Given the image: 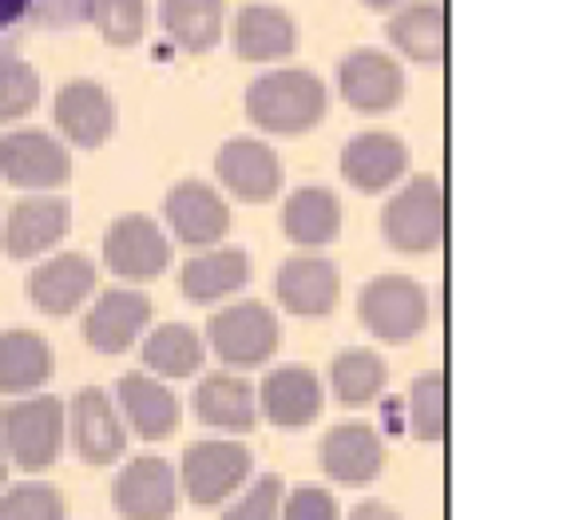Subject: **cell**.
<instances>
[{
	"label": "cell",
	"instance_id": "23",
	"mask_svg": "<svg viewBox=\"0 0 567 520\" xmlns=\"http://www.w3.org/2000/svg\"><path fill=\"white\" fill-rule=\"evenodd\" d=\"M190 409L203 426L227 429V434H250L258 421V394L238 374H207L190 394Z\"/></svg>",
	"mask_w": 567,
	"mask_h": 520
},
{
	"label": "cell",
	"instance_id": "5",
	"mask_svg": "<svg viewBox=\"0 0 567 520\" xmlns=\"http://www.w3.org/2000/svg\"><path fill=\"white\" fill-rule=\"evenodd\" d=\"M218 361L230 369H255L266 358H275L278 341H282V326H278L275 310L262 303H238L227 310L210 314L207 334H203Z\"/></svg>",
	"mask_w": 567,
	"mask_h": 520
},
{
	"label": "cell",
	"instance_id": "39",
	"mask_svg": "<svg viewBox=\"0 0 567 520\" xmlns=\"http://www.w3.org/2000/svg\"><path fill=\"white\" fill-rule=\"evenodd\" d=\"M29 12H32V0H0V52H9L12 37L29 20Z\"/></svg>",
	"mask_w": 567,
	"mask_h": 520
},
{
	"label": "cell",
	"instance_id": "42",
	"mask_svg": "<svg viewBox=\"0 0 567 520\" xmlns=\"http://www.w3.org/2000/svg\"><path fill=\"white\" fill-rule=\"evenodd\" d=\"M9 481V457H4V449H0V485Z\"/></svg>",
	"mask_w": 567,
	"mask_h": 520
},
{
	"label": "cell",
	"instance_id": "20",
	"mask_svg": "<svg viewBox=\"0 0 567 520\" xmlns=\"http://www.w3.org/2000/svg\"><path fill=\"white\" fill-rule=\"evenodd\" d=\"M115 409L143 441H163L179 429V398L152 374H123L115 381Z\"/></svg>",
	"mask_w": 567,
	"mask_h": 520
},
{
	"label": "cell",
	"instance_id": "4",
	"mask_svg": "<svg viewBox=\"0 0 567 520\" xmlns=\"http://www.w3.org/2000/svg\"><path fill=\"white\" fill-rule=\"evenodd\" d=\"M358 314L373 338L401 346L429 326V294L425 286L405 275H378L361 286Z\"/></svg>",
	"mask_w": 567,
	"mask_h": 520
},
{
	"label": "cell",
	"instance_id": "15",
	"mask_svg": "<svg viewBox=\"0 0 567 520\" xmlns=\"http://www.w3.org/2000/svg\"><path fill=\"white\" fill-rule=\"evenodd\" d=\"M72 441L87 465H115L127 449V426L100 386L80 389L72 398Z\"/></svg>",
	"mask_w": 567,
	"mask_h": 520
},
{
	"label": "cell",
	"instance_id": "17",
	"mask_svg": "<svg viewBox=\"0 0 567 520\" xmlns=\"http://www.w3.org/2000/svg\"><path fill=\"white\" fill-rule=\"evenodd\" d=\"M318 461H322L326 477L338 485H369L381 477L385 465V445L381 434L365 421H341L318 445Z\"/></svg>",
	"mask_w": 567,
	"mask_h": 520
},
{
	"label": "cell",
	"instance_id": "1",
	"mask_svg": "<svg viewBox=\"0 0 567 520\" xmlns=\"http://www.w3.org/2000/svg\"><path fill=\"white\" fill-rule=\"evenodd\" d=\"M330 92L306 68H275L246 88V115L270 135H302L326 120Z\"/></svg>",
	"mask_w": 567,
	"mask_h": 520
},
{
	"label": "cell",
	"instance_id": "24",
	"mask_svg": "<svg viewBox=\"0 0 567 520\" xmlns=\"http://www.w3.org/2000/svg\"><path fill=\"white\" fill-rule=\"evenodd\" d=\"M246 283H250V255L238 246H207L179 271V290L199 306L230 298Z\"/></svg>",
	"mask_w": 567,
	"mask_h": 520
},
{
	"label": "cell",
	"instance_id": "16",
	"mask_svg": "<svg viewBox=\"0 0 567 520\" xmlns=\"http://www.w3.org/2000/svg\"><path fill=\"white\" fill-rule=\"evenodd\" d=\"M341 180L353 191L378 195L389 191L393 183L409 171V147L401 135L389 132H361L341 147Z\"/></svg>",
	"mask_w": 567,
	"mask_h": 520
},
{
	"label": "cell",
	"instance_id": "2",
	"mask_svg": "<svg viewBox=\"0 0 567 520\" xmlns=\"http://www.w3.org/2000/svg\"><path fill=\"white\" fill-rule=\"evenodd\" d=\"M68 409L52 394L0 409V449L24 473H44L64 453Z\"/></svg>",
	"mask_w": 567,
	"mask_h": 520
},
{
	"label": "cell",
	"instance_id": "18",
	"mask_svg": "<svg viewBox=\"0 0 567 520\" xmlns=\"http://www.w3.org/2000/svg\"><path fill=\"white\" fill-rule=\"evenodd\" d=\"M258 394V409L278 429H306L322 414V381L306 366H278L266 374Z\"/></svg>",
	"mask_w": 567,
	"mask_h": 520
},
{
	"label": "cell",
	"instance_id": "28",
	"mask_svg": "<svg viewBox=\"0 0 567 520\" xmlns=\"http://www.w3.org/2000/svg\"><path fill=\"white\" fill-rule=\"evenodd\" d=\"M56 369L52 346L37 330L0 334V394H32Z\"/></svg>",
	"mask_w": 567,
	"mask_h": 520
},
{
	"label": "cell",
	"instance_id": "30",
	"mask_svg": "<svg viewBox=\"0 0 567 520\" xmlns=\"http://www.w3.org/2000/svg\"><path fill=\"white\" fill-rule=\"evenodd\" d=\"M223 0H163L159 24L183 52H210L223 40Z\"/></svg>",
	"mask_w": 567,
	"mask_h": 520
},
{
	"label": "cell",
	"instance_id": "8",
	"mask_svg": "<svg viewBox=\"0 0 567 520\" xmlns=\"http://www.w3.org/2000/svg\"><path fill=\"white\" fill-rule=\"evenodd\" d=\"M104 263L123 283H152L171 266V243L155 218L123 215L104 235Z\"/></svg>",
	"mask_w": 567,
	"mask_h": 520
},
{
	"label": "cell",
	"instance_id": "12",
	"mask_svg": "<svg viewBox=\"0 0 567 520\" xmlns=\"http://www.w3.org/2000/svg\"><path fill=\"white\" fill-rule=\"evenodd\" d=\"M72 207L60 195H29L9 211L4 227H0V251L9 258H40L44 251L68 235Z\"/></svg>",
	"mask_w": 567,
	"mask_h": 520
},
{
	"label": "cell",
	"instance_id": "14",
	"mask_svg": "<svg viewBox=\"0 0 567 520\" xmlns=\"http://www.w3.org/2000/svg\"><path fill=\"white\" fill-rule=\"evenodd\" d=\"M147 322H152V298L143 290L115 286L100 294L92 310L84 314V341L95 354H123L147 330Z\"/></svg>",
	"mask_w": 567,
	"mask_h": 520
},
{
	"label": "cell",
	"instance_id": "31",
	"mask_svg": "<svg viewBox=\"0 0 567 520\" xmlns=\"http://www.w3.org/2000/svg\"><path fill=\"white\" fill-rule=\"evenodd\" d=\"M389 369L381 361L378 350H365V346H353V350H341L330 366V389L333 398L346 409H365L381 398L385 389Z\"/></svg>",
	"mask_w": 567,
	"mask_h": 520
},
{
	"label": "cell",
	"instance_id": "26",
	"mask_svg": "<svg viewBox=\"0 0 567 520\" xmlns=\"http://www.w3.org/2000/svg\"><path fill=\"white\" fill-rule=\"evenodd\" d=\"M389 44L413 64H441L445 60V9L436 0H413L385 24Z\"/></svg>",
	"mask_w": 567,
	"mask_h": 520
},
{
	"label": "cell",
	"instance_id": "36",
	"mask_svg": "<svg viewBox=\"0 0 567 520\" xmlns=\"http://www.w3.org/2000/svg\"><path fill=\"white\" fill-rule=\"evenodd\" d=\"M282 497H286L282 477L266 473L243 492V501L223 512V520H282Z\"/></svg>",
	"mask_w": 567,
	"mask_h": 520
},
{
	"label": "cell",
	"instance_id": "27",
	"mask_svg": "<svg viewBox=\"0 0 567 520\" xmlns=\"http://www.w3.org/2000/svg\"><path fill=\"white\" fill-rule=\"evenodd\" d=\"M282 231L290 243L306 246H326L338 238L341 231V203L330 187H298L290 200L282 203Z\"/></svg>",
	"mask_w": 567,
	"mask_h": 520
},
{
	"label": "cell",
	"instance_id": "9",
	"mask_svg": "<svg viewBox=\"0 0 567 520\" xmlns=\"http://www.w3.org/2000/svg\"><path fill=\"white\" fill-rule=\"evenodd\" d=\"M338 92L353 112L378 115L401 104L405 72L398 60L378 52V48H358L338 64Z\"/></svg>",
	"mask_w": 567,
	"mask_h": 520
},
{
	"label": "cell",
	"instance_id": "21",
	"mask_svg": "<svg viewBox=\"0 0 567 520\" xmlns=\"http://www.w3.org/2000/svg\"><path fill=\"white\" fill-rule=\"evenodd\" d=\"M95 290V263L84 251H64V255L48 258L29 275V298L40 314H72L76 306L87 303Z\"/></svg>",
	"mask_w": 567,
	"mask_h": 520
},
{
	"label": "cell",
	"instance_id": "41",
	"mask_svg": "<svg viewBox=\"0 0 567 520\" xmlns=\"http://www.w3.org/2000/svg\"><path fill=\"white\" fill-rule=\"evenodd\" d=\"M369 9H393V4H405V0H361Z\"/></svg>",
	"mask_w": 567,
	"mask_h": 520
},
{
	"label": "cell",
	"instance_id": "19",
	"mask_svg": "<svg viewBox=\"0 0 567 520\" xmlns=\"http://www.w3.org/2000/svg\"><path fill=\"white\" fill-rule=\"evenodd\" d=\"M275 294L278 303L298 318H322L338 306L341 275L338 266L322 255H293L278 266Z\"/></svg>",
	"mask_w": 567,
	"mask_h": 520
},
{
	"label": "cell",
	"instance_id": "43",
	"mask_svg": "<svg viewBox=\"0 0 567 520\" xmlns=\"http://www.w3.org/2000/svg\"><path fill=\"white\" fill-rule=\"evenodd\" d=\"M0 57H9V52H0Z\"/></svg>",
	"mask_w": 567,
	"mask_h": 520
},
{
	"label": "cell",
	"instance_id": "33",
	"mask_svg": "<svg viewBox=\"0 0 567 520\" xmlns=\"http://www.w3.org/2000/svg\"><path fill=\"white\" fill-rule=\"evenodd\" d=\"M87 20L95 32L115 48H132L143 37V20H147V0H92Z\"/></svg>",
	"mask_w": 567,
	"mask_h": 520
},
{
	"label": "cell",
	"instance_id": "10",
	"mask_svg": "<svg viewBox=\"0 0 567 520\" xmlns=\"http://www.w3.org/2000/svg\"><path fill=\"white\" fill-rule=\"evenodd\" d=\"M112 504L123 520H167L179 504V481L163 457H135L112 485Z\"/></svg>",
	"mask_w": 567,
	"mask_h": 520
},
{
	"label": "cell",
	"instance_id": "37",
	"mask_svg": "<svg viewBox=\"0 0 567 520\" xmlns=\"http://www.w3.org/2000/svg\"><path fill=\"white\" fill-rule=\"evenodd\" d=\"M338 497L322 485H298L282 497V520H338Z\"/></svg>",
	"mask_w": 567,
	"mask_h": 520
},
{
	"label": "cell",
	"instance_id": "35",
	"mask_svg": "<svg viewBox=\"0 0 567 520\" xmlns=\"http://www.w3.org/2000/svg\"><path fill=\"white\" fill-rule=\"evenodd\" d=\"M0 520H64V497L48 481H20L0 497Z\"/></svg>",
	"mask_w": 567,
	"mask_h": 520
},
{
	"label": "cell",
	"instance_id": "3",
	"mask_svg": "<svg viewBox=\"0 0 567 520\" xmlns=\"http://www.w3.org/2000/svg\"><path fill=\"white\" fill-rule=\"evenodd\" d=\"M381 235L401 255H429L445 238V191L433 175H416L385 203Z\"/></svg>",
	"mask_w": 567,
	"mask_h": 520
},
{
	"label": "cell",
	"instance_id": "29",
	"mask_svg": "<svg viewBox=\"0 0 567 520\" xmlns=\"http://www.w3.org/2000/svg\"><path fill=\"white\" fill-rule=\"evenodd\" d=\"M207 361V341L187 322H163L143 341V366L159 378H190Z\"/></svg>",
	"mask_w": 567,
	"mask_h": 520
},
{
	"label": "cell",
	"instance_id": "13",
	"mask_svg": "<svg viewBox=\"0 0 567 520\" xmlns=\"http://www.w3.org/2000/svg\"><path fill=\"white\" fill-rule=\"evenodd\" d=\"M163 215H167L171 231L175 238L187 246H215L218 238L230 231V207L227 200L218 195L210 183L199 180H183L167 191V200H163Z\"/></svg>",
	"mask_w": 567,
	"mask_h": 520
},
{
	"label": "cell",
	"instance_id": "34",
	"mask_svg": "<svg viewBox=\"0 0 567 520\" xmlns=\"http://www.w3.org/2000/svg\"><path fill=\"white\" fill-rule=\"evenodd\" d=\"M40 104V77L29 60L0 57V123L29 115Z\"/></svg>",
	"mask_w": 567,
	"mask_h": 520
},
{
	"label": "cell",
	"instance_id": "32",
	"mask_svg": "<svg viewBox=\"0 0 567 520\" xmlns=\"http://www.w3.org/2000/svg\"><path fill=\"white\" fill-rule=\"evenodd\" d=\"M405 414H409V434L416 441L436 445L445 437V374L441 369H429V374L413 378L405 398Z\"/></svg>",
	"mask_w": 567,
	"mask_h": 520
},
{
	"label": "cell",
	"instance_id": "38",
	"mask_svg": "<svg viewBox=\"0 0 567 520\" xmlns=\"http://www.w3.org/2000/svg\"><path fill=\"white\" fill-rule=\"evenodd\" d=\"M87 12H92V0H32L29 20H37L40 29L64 32L84 24Z\"/></svg>",
	"mask_w": 567,
	"mask_h": 520
},
{
	"label": "cell",
	"instance_id": "22",
	"mask_svg": "<svg viewBox=\"0 0 567 520\" xmlns=\"http://www.w3.org/2000/svg\"><path fill=\"white\" fill-rule=\"evenodd\" d=\"M52 120L68 143L100 147L115 132V100L107 95V88L92 84V80H72L56 92Z\"/></svg>",
	"mask_w": 567,
	"mask_h": 520
},
{
	"label": "cell",
	"instance_id": "7",
	"mask_svg": "<svg viewBox=\"0 0 567 520\" xmlns=\"http://www.w3.org/2000/svg\"><path fill=\"white\" fill-rule=\"evenodd\" d=\"M68 175H72V160L56 135L40 132V128H17V132L0 135V180H9L12 187L44 195V191L68 183Z\"/></svg>",
	"mask_w": 567,
	"mask_h": 520
},
{
	"label": "cell",
	"instance_id": "40",
	"mask_svg": "<svg viewBox=\"0 0 567 520\" xmlns=\"http://www.w3.org/2000/svg\"><path fill=\"white\" fill-rule=\"evenodd\" d=\"M346 520H401V517L389 509V504H381V501H361Z\"/></svg>",
	"mask_w": 567,
	"mask_h": 520
},
{
	"label": "cell",
	"instance_id": "25",
	"mask_svg": "<svg viewBox=\"0 0 567 520\" xmlns=\"http://www.w3.org/2000/svg\"><path fill=\"white\" fill-rule=\"evenodd\" d=\"M235 48L243 60H282L298 48V24L290 12L275 9V4H246L235 20Z\"/></svg>",
	"mask_w": 567,
	"mask_h": 520
},
{
	"label": "cell",
	"instance_id": "11",
	"mask_svg": "<svg viewBox=\"0 0 567 520\" xmlns=\"http://www.w3.org/2000/svg\"><path fill=\"white\" fill-rule=\"evenodd\" d=\"M215 175L235 200L266 203V200H275L278 187H282V160H278L275 147H266L262 140L238 135V140H227L218 147Z\"/></svg>",
	"mask_w": 567,
	"mask_h": 520
},
{
	"label": "cell",
	"instance_id": "6",
	"mask_svg": "<svg viewBox=\"0 0 567 520\" xmlns=\"http://www.w3.org/2000/svg\"><path fill=\"white\" fill-rule=\"evenodd\" d=\"M255 457L243 441H195L179 461V481L199 509H215L246 485Z\"/></svg>",
	"mask_w": 567,
	"mask_h": 520
}]
</instances>
